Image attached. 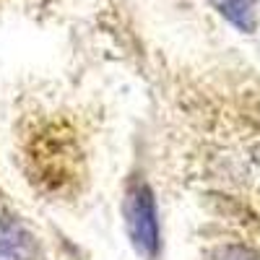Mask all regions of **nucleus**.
<instances>
[{
	"label": "nucleus",
	"mask_w": 260,
	"mask_h": 260,
	"mask_svg": "<svg viewBox=\"0 0 260 260\" xmlns=\"http://www.w3.org/2000/svg\"><path fill=\"white\" fill-rule=\"evenodd\" d=\"M122 213H125L127 237L136 252L143 257H154L159 250V219L151 190L146 185H133L125 195Z\"/></svg>",
	"instance_id": "1"
},
{
	"label": "nucleus",
	"mask_w": 260,
	"mask_h": 260,
	"mask_svg": "<svg viewBox=\"0 0 260 260\" xmlns=\"http://www.w3.org/2000/svg\"><path fill=\"white\" fill-rule=\"evenodd\" d=\"M0 260H42L37 237L11 213L0 216Z\"/></svg>",
	"instance_id": "2"
},
{
	"label": "nucleus",
	"mask_w": 260,
	"mask_h": 260,
	"mask_svg": "<svg viewBox=\"0 0 260 260\" xmlns=\"http://www.w3.org/2000/svg\"><path fill=\"white\" fill-rule=\"evenodd\" d=\"M237 29L252 31L255 29V3L252 0H211Z\"/></svg>",
	"instance_id": "3"
},
{
	"label": "nucleus",
	"mask_w": 260,
	"mask_h": 260,
	"mask_svg": "<svg viewBox=\"0 0 260 260\" xmlns=\"http://www.w3.org/2000/svg\"><path fill=\"white\" fill-rule=\"evenodd\" d=\"M208 260H257V255L250 252L247 247H240V245H226V247L213 250Z\"/></svg>",
	"instance_id": "4"
}]
</instances>
